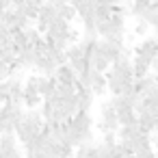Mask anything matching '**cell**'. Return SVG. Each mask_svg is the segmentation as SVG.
<instances>
[{
	"label": "cell",
	"instance_id": "obj_1",
	"mask_svg": "<svg viewBox=\"0 0 158 158\" xmlns=\"http://www.w3.org/2000/svg\"><path fill=\"white\" fill-rule=\"evenodd\" d=\"M134 56L143 59L145 63H149V67L156 65V59H158V44H156V39H154V37H145V39L134 48Z\"/></svg>",
	"mask_w": 158,
	"mask_h": 158
},
{
	"label": "cell",
	"instance_id": "obj_2",
	"mask_svg": "<svg viewBox=\"0 0 158 158\" xmlns=\"http://www.w3.org/2000/svg\"><path fill=\"white\" fill-rule=\"evenodd\" d=\"M100 130H102V134H115L119 130L117 115H115V110L108 102H104L102 108H100Z\"/></svg>",
	"mask_w": 158,
	"mask_h": 158
},
{
	"label": "cell",
	"instance_id": "obj_3",
	"mask_svg": "<svg viewBox=\"0 0 158 158\" xmlns=\"http://www.w3.org/2000/svg\"><path fill=\"white\" fill-rule=\"evenodd\" d=\"M33 67L37 69V76L52 78V76H54V69H56V63H54L48 54H37V59H35V65H33Z\"/></svg>",
	"mask_w": 158,
	"mask_h": 158
},
{
	"label": "cell",
	"instance_id": "obj_4",
	"mask_svg": "<svg viewBox=\"0 0 158 158\" xmlns=\"http://www.w3.org/2000/svg\"><path fill=\"white\" fill-rule=\"evenodd\" d=\"M59 85H72V87H76V74L72 72V67L67 65V63H63V65H59L56 69H54V76H52Z\"/></svg>",
	"mask_w": 158,
	"mask_h": 158
},
{
	"label": "cell",
	"instance_id": "obj_5",
	"mask_svg": "<svg viewBox=\"0 0 158 158\" xmlns=\"http://www.w3.org/2000/svg\"><path fill=\"white\" fill-rule=\"evenodd\" d=\"M91 93H93V98H102V95H106V78H104V74H98V72H93V76H91Z\"/></svg>",
	"mask_w": 158,
	"mask_h": 158
},
{
	"label": "cell",
	"instance_id": "obj_6",
	"mask_svg": "<svg viewBox=\"0 0 158 158\" xmlns=\"http://www.w3.org/2000/svg\"><path fill=\"white\" fill-rule=\"evenodd\" d=\"M149 63H145L143 59H139V56H132V78L136 80V78H145L147 74H149Z\"/></svg>",
	"mask_w": 158,
	"mask_h": 158
},
{
	"label": "cell",
	"instance_id": "obj_7",
	"mask_svg": "<svg viewBox=\"0 0 158 158\" xmlns=\"http://www.w3.org/2000/svg\"><path fill=\"white\" fill-rule=\"evenodd\" d=\"M76 98H78V113H89L91 106H93V93L91 91H76Z\"/></svg>",
	"mask_w": 158,
	"mask_h": 158
},
{
	"label": "cell",
	"instance_id": "obj_8",
	"mask_svg": "<svg viewBox=\"0 0 158 158\" xmlns=\"http://www.w3.org/2000/svg\"><path fill=\"white\" fill-rule=\"evenodd\" d=\"M139 20H143L149 28H154V26L158 24V7H156V2H152V5L141 13V18H139Z\"/></svg>",
	"mask_w": 158,
	"mask_h": 158
},
{
	"label": "cell",
	"instance_id": "obj_9",
	"mask_svg": "<svg viewBox=\"0 0 158 158\" xmlns=\"http://www.w3.org/2000/svg\"><path fill=\"white\" fill-rule=\"evenodd\" d=\"M54 9H56V15H59L61 20H65L67 24L76 20V11H74L69 5H61V7H54Z\"/></svg>",
	"mask_w": 158,
	"mask_h": 158
},
{
	"label": "cell",
	"instance_id": "obj_10",
	"mask_svg": "<svg viewBox=\"0 0 158 158\" xmlns=\"http://www.w3.org/2000/svg\"><path fill=\"white\" fill-rule=\"evenodd\" d=\"M147 31H149V26H147L143 20H136V26H134V37H143Z\"/></svg>",
	"mask_w": 158,
	"mask_h": 158
},
{
	"label": "cell",
	"instance_id": "obj_11",
	"mask_svg": "<svg viewBox=\"0 0 158 158\" xmlns=\"http://www.w3.org/2000/svg\"><path fill=\"white\" fill-rule=\"evenodd\" d=\"M13 5H11V0H0V13L2 11H9Z\"/></svg>",
	"mask_w": 158,
	"mask_h": 158
},
{
	"label": "cell",
	"instance_id": "obj_12",
	"mask_svg": "<svg viewBox=\"0 0 158 158\" xmlns=\"http://www.w3.org/2000/svg\"><path fill=\"white\" fill-rule=\"evenodd\" d=\"M136 158H156V154H154V149H147V152L136 154Z\"/></svg>",
	"mask_w": 158,
	"mask_h": 158
},
{
	"label": "cell",
	"instance_id": "obj_13",
	"mask_svg": "<svg viewBox=\"0 0 158 158\" xmlns=\"http://www.w3.org/2000/svg\"><path fill=\"white\" fill-rule=\"evenodd\" d=\"M7 158H24V156H22V149H20V147H15V149H13Z\"/></svg>",
	"mask_w": 158,
	"mask_h": 158
},
{
	"label": "cell",
	"instance_id": "obj_14",
	"mask_svg": "<svg viewBox=\"0 0 158 158\" xmlns=\"http://www.w3.org/2000/svg\"><path fill=\"white\" fill-rule=\"evenodd\" d=\"M123 158H136L134 154H123Z\"/></svg>",
	"mask_w": 158,
	"mask_h": 158
}]
</instances>
